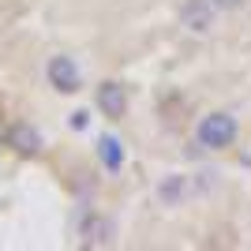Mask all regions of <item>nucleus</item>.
<instances>
[{"mask_svg": "<svg viewBox=\"0 0 251 251\" xmlns=\"http://www.w3.org/2000/svg\"><path fill=\"white\" fill-rule=\"evenodd\" d=\"M199 143L206 150H225V147H232V139H236V116H229V113H210V116H202L199 120Z\"/></svg>", "mask_w": 251, "mask_h": 251, "instance_id": "1", "label": "nucleus"}, {"mask_svg": "<svg viewBox=\"0 0 251 251\" xmlns=\"http://www.w3.org/2000/svg\"><path fill=\"white\" fill-rule=\"evenodd\" d=\"M98 109H101L109 120H120L127 113V90L120 83H101L98 86Z\"/></svg>", "mask_w": 251, "mask_h": 251, "instance_id": "3", "label": "nucleus"}, {"mask_svg": "<svg viewBox=\"0 0 251 251\" xmlns=\"http://www.w3.org/2000/svg\"><path fill=\"white\" fill-rule=\"evenodd\" d=\"M191 191H195V184H191L188 176H169V180H161V184H157V199L165 202V206H180Z\"/></svg>", "mask_w": 251, "mask_h": 251, "instance_id": "6", "label": "nucleus"}, {"mask_svg": "<svg viewBox=\"0 0 251 251\" xmlns=\"http://www.w3.org/2000/svg\"><path fill=\"white\" fill-rule=\"evenodd\" d=\"M8 147L15 150V154H23V157H34L42 150V135H38L30 124H15L8 131Z\"/></svg>", "mask_w": 251, "mask_h": 251, "instance_id": "5", "label": "nucleus"}, {"mask_svg": "<svg viewBox=\"0 0 251 251\" xmlns=\"http://www.w3.org/2000/svg\"><path fill=\"white\" fill-rule=\"evenodd\" d=\"M113 240V221L109 218H86L83 221V244L86 248H105Z\"/></svg>", "mask_w": 251, "mask_h": 251, "instance_id": "7", "label": "nucleus"}, {"mask_svg": "<svg viewBox=\"0 0 251 251\" xmlns=\"http://www.w3.org/2000/svg\"><path fill=\"white\" fill-rule=\"evenodd\" d=\"M45 75H49V86H52V90H60V94H75V90L83 86L79 64H75L72 56H52L49 68H45Z\"/></svg>", "mask_w": 251, "mask_h": 251, "instance_id": "2", "label": "nucleus"}, {"mask_svg": "<svg viewBox=\"0 0 251 251\" xmlns=\"http://www.w3.org/2000/svg\"><path fill=\"white\" fill-rule=\"evenodd\" d=\"M210 4H214L218 11H236V8L244 4V0H210Z\"/></svg>", "mask_w": 251, "mask_h": 251, "instance_id": "10", "label": "nucleus"}, {"mask_svg": "<svg viewBox=\"0 0 251 251\" xmlns=\"http://www.w3.org/2000/svg\"><path fill=\"white\" fill-rule=\"evenodd\" d=\"M214 4L210 0H188L184 4V11H180V19H184V26L188 30H195V34H206L210 26H214Z\"/></svg>", "mask_w": 251, "mask_h": 251, "instance_id": "4", "label": "nucleus"}, {"mask_svg": "<svg viewBox=\"0 0 251 251\" xmlns=\"http://www.w3.org/2000/svg\"><path fill=\"white\" fill-rule=\"evenodd\" d=\"M98 157H101V165L109 169V173H116V169L124 165V147H120V139H113V135L98 139Z\"/></svg>", "mask_w": 251, "mask_h": 251, "instance_id": "8", "label": "nucleus"}, {"mask_svg": "<svg viewBox=\"0 0 251 251\" xmlns=\"http://www.w3.org/2000/svg\"><path fill=\"white\" fill-rule=\"evenodd\" d=\"M68 124H72L75 131H86V124H90V113H86V109H75V113L68 116Z\"/></svg>", "mask_w": 251, "mask_h": 251, "instance_id": "9", "label": "nucleus"}]
</instances>
